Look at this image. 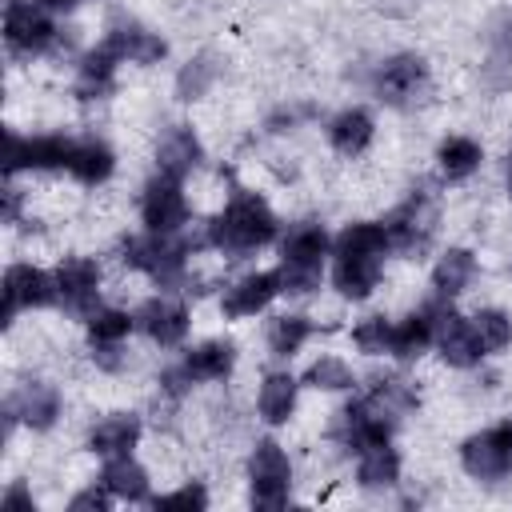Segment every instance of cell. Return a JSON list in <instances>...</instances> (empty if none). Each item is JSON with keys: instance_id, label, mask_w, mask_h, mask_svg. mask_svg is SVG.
<instances>
[{"instance_id": "6da1fadb", "label": "cell", "mask_w": 512, "mask_h": 512, "mask_svg": "<svg viewBox=\"0 0 512 512\" xmlns=\"http://www.w3.org/2000/svg\"><path fill=\"white\" fill-rule=\"evenodd\" d=\"M276 232H280L276 212H272L268 200L256 196V192H236V196L204 224L208 248L228 252V256H244V252H252V248H264V244L276 240Z\"/></svg>"}, {"instance_id": "7a4b0ae2", "label": "cell", "mask_w": 512, "mask_h": 512, "mask_svg": "<svg viewBox=\"0 0 512 512\" xmlns=\"http://www.w3.org/2000/svg\"><path fill=\"white\" fill-rule=\"evenodd\" d=\"M368 92L388 104V108H400V112H412L420 108L428 96H432V76H428V64L424 56L416 52H396L380 64H372V72L364 76Z\"/></svg>"}, {"instance_id": "3957f363", "label": "cell", "mask_w": 512, "mask_h": 512, "mask_svg": "<svg viewBox=\"0 0 512 512\" xmlns=\"http://www.w3.org/2000/svg\"><path fill=\"white\" fill-rule=\"evenodd\" d=\"M436 220H440V212H436L432 188H428V184H424L420 192L412 188V192L380 220L384 232H388V252L420 256V252L432 244V236H436Z\"/></svg>"}, {"instance_id": "277c9868", "label": "cell", "mask_w": 512, "mask_h": 512, "mask_svg": "<svg viewBox=\"0 0 512 512\" xmlns=\"http://www.w3.org/2000/svg\"><path fill=\"white\" fill-rule=\"evenodd\" d=\"M292 492V464L276 440H256L248 456V504L260 512H276L288 504Z\"/></svg>"}, {"instance_id": "5b68a950", "label": "cell", "mask_w": 512, "mask_h": 512, "mask_svg": "<svg viewBox=\"0 0 512 512\" xmlns=\"http://www.w3.org/2000/svg\"><path fill=\"white\" fill-rule=\"evenodd\" d=\"M56 24L48 16V8L40 0H8L4 8V40H8V52L20 56V60H32L40 52H52L56 44Z\"/></svg>"}, {"instance_id": "8992f818", "label": "cell", "mask_w": 512, "mask_h": 512, "mask_svg": "<svg viewBox=\"0 0 512 512\" xmlns=\"http://www.w3.org/2000/svg\"><path fill=\"white\" fill-rule=\"evenodd\" d=\"M460 464L472 480L496 484L512 472V416L500 420L496 428H484L460 444Z\"/></svg>"}, {"instance_id": "52a82bcc", "label": "cell", "mask_w": 512, "mask_h": 512, "mask_svg": "<svg viewBox=\"0 0 512 512\" xmlns=\"http://www.w3.org/2000/svg\"><path fill=\"white\" fill-rule=\"evenodd\" d=\"M56 292H60V308L76 320H88L100 308V264L88 256H64L56 264Z\"/></svg>"}, {"instance_id": "ba28073f", "label": "cell", "mask_w": 512, "mask_h": 512, "mask_svg": "<svg viewBox=\"0 0 512 512\" xmlns=\"http://www.w3.org/2000/svg\"><path fill=\"white\" fill-rule=\"evenodd\" d=\"M60 420V392L44 380H24L4 400V436L16 432V424H28L32 432H48Z\"/></svg>"}, {"instance_id": "9c48e42d", "label": "cell", "mask_w": 512, "mask_h": 512, "mask_svg": "<svg viewBox=\"0 0 512 512\" xmlns=\"http://www.w3.org/2000/svg\"><path fill=\"white\" fill-rule=\"evenodd\" d=\"M52 304H60L52 272H44L36 264H12L4 272V312H0L4 324H12L16 312H24V308H52Z\"/></svg>"}, {"instance_id": "30bf717a", "label": "cell", "mask_w": 512, "mask_h": 512, "mask_svg": "<svg viewBox=\"0 0 512 512\" xmlns=\"http://www.w3.org/2000/svg\"><path fill=\"white\" fill-rule=\"evenodd\" d=\"M140 220L148 224V232H184L188 224V196L180 188V180L156 172L144 192H140Z\"/></svg>"}, {"instance_id": "8fae6325", "label": "cell", "mask_w": 512, "mask_h": 512, "mask_svg": "<svg viewBox=\"0 0 512 512\" xmlns=\"http://www.w3.org/2000/svg\"><path fill=\"white\" fill-rule=\"evenodd\" d=\"M72 136H4V172L16 176L24 168H68L72 160Z\"/></svg>"}, {"instance_id": "7c38bea8", "label": "cell", "mask_w": 512, "mask_h": 512, "mask_svg": "<svg viewBox=\"0 0 512 512\" xmlns=\"http://www.w3.org/2000/svg\"><path fill=\"white\" fill-rule=\"evenodd\" d=\"M136 328L152 340V344H160V348H176L184 336H188V308L180 304V300H168V296H152V300H144L136 312Z\"/></svg>"}, {"instance_id": "4fadbf2b", "label": "cell", "mask_w": 512, "mask_h": 512, "mask_svg": "<svg viewBox=\"0 0 512 512\" xmlns=\"http://www.w3.org/2000/svg\"><path fill=\"white\" fill-rule=\"evenodd\" d=\"M104 44L112 52H120V60H132V64H156L168 52L160 32H148L144 24H136L128 16H112V24L104 32Z\"/></svg>"}, {"instance_id": "5bb4252c", "label": "cell", "mask_w": 512, "mask_h": 512, "mask_svg": "<svg viewBox=\"0 0 512 512\" xmlns=\"http://www.w3.org/2000/svg\"><path fill=\"white\" fill-rule=\"evenodd\" d=\"M272 296H280V276L276 272H248V276H240L236 284L224 288L220 312L228 320H244V316L264 312L272 304Z\"/></svg>"}, {"instance_id": "9a60e30c", "label": "cell", "mask_w": 512, "mask_h": 512, "mask_svg": "<svg viewBox=\"0 0 512 512\" xmlns=\"http://www.w3.org/2000/svg\"><path fill=\"white\" fill-rule=\"evenodd\" d=\"M140 432H144V424H140L136 412H108L104 420H96L88 428V452H96L104 460L128 456L140 444Z\"/></svg>"}, {"instance_id": "2e32d148", "label": "cell", "mask_w": 512, "mask_h": 512, "mask_svg": "<svg viewBox=\"0 0 512 512\" xmlns=\"http://www.w3.org/2000/svg\"><path fill=\"white\" fill-rule=\"evenodd\" d=\"M200 160H204V148L188 124H172L156 144V168L172 180H184L188 172H196Z\"/></svg>"}, {"instance_id": "e0dca14e", "label": "cell", "mask_w": 512, "mask_h": 512, "mask_svg": "<svg viewBox=\"0 0 512 512\" xmlns=\"http://www.w3.org/2000/svg\"><path fill=\"white\" fill-rule=\"evenodd\" d=\"M380 268H384V256H376V252H344V256H336L332 284L344 300H364L380 284Z\"/></svg>"}, {"instance_id": "ac0fdd59", "label": "cell", "mask_w": 512, "mask_h": 512, "mask_svg": "<svg viewBox=\"0 0 512 512\" xmlns=\"http://www.w3.org/2000/svg\"><path fill=\"white\" fill-rule=\"evenodd\" d=\"M116 64H124V60L104 40H100V48L84 52L80 64H76V96L80 100H104V96H112L116 92Z\"/></svg>"}, {"instance_id": "d6986e66", "label": "cell", "mask_w": 512, "mask_h": 512, "mask_svg": "<svg viewBox=\"0 0 512 512\" xmlns=\"http://www.w3.org/2000/svg\"><path fill=\"white\" fill-rule=\"evenodd\" d=\"M324 136H328V144L340 152V156H360L368 144H372V136H376V120H372V112L368 108H344V112H336L328 124H324Z\"/></svg>"}, {"instance_id": "ffe728a7", "label": "cell", "mask_w": 512, "mask_h": 512, "mask_svg": "<svg viewBox=\"0 0 512 512\" xmlns=\"http://www.w3.org/2000/svg\"><path fill=\"white\" fill-rule=\"evenodd\" d=\"M364 404H368L372 416H380V420H388L396 428L420 404V396H416V388L404 376H376L372 388H368V396H364Z\"/></svg>"}, {"instance_id": "44dd1931", "label": "cell", "mask_w": 512, "mask_h": 512, "mask_svg": "<svg viewBox=\"0 0 512 512\" xmlns=\"http://www.w3.org/2000/svg\"><path fill=\"white\" fill-rule=\"evenodd\" d=\"M436 348H440V360L448 368H476L484 360V344H480L472 320H464L460 312L436 332Z\"/></svg>"}, {"instance_id": "7402d4cb", "label": "cell", "mask_w": 512, "mask_h": 512, "mask_svg": "<svg viewBox=\"0 0 512 512\" xmlns=\"http://www.w3.org/2000/svg\"><path fill=\"white\" fill-rule=\"evenodd\" d=\"M296 392H300V380L292 372H268L260 380V392H256V412L264 424H288V416L296 412Z\"/></svg>"}, {"instance_id": "603a6c76", "label": "cell", "mask_w": 512, "mask_h": 512, "mask_svg": "<svg viewBox=\"0 0 512 512\" xmlns=\"http://www.w3.org/2000/svg\"><path fill=\"white\" fill-rule=\"evenodd\" d=\"M236 364V344L232 340H204L196 348L184 352V368L192 372L196 384H212V380H224Z\"/></svg>"}, {"instance_id": "cb8c5ba5", "label": "cell", "mask_w": 512, "mask_h": 512, "mask_svg": "<svg viewBox=\"0 0 512 512\" xmlns=\"http://www.w3.org/2000/svg\"><path fill=\"white\" fill-rule=\"evenodd\" d=\"M100 484H104L116 500H128V504L148 500V468H144L140 460H132V452H128V456H112V460L104 464V472H100Z\"/></svg>"}, {"instance_id": "d4e9b609", "label": "cell", "mask_w": 512, "mask_h": 512, "mask_svg": "<svg viewBox=\"0 0 512 512\" xmlns=\"http://www.w3.org/2000/svg\"><path fill=\"white\" fill-rule=\"evenodd\" d=\"M112 168H116V156H112V148H108L104 140L80 136V140L72 144L68 172H72L80 184H104V180L112 176Z\"/></svg>"}, {"instance_id": "484cf974", "label": "cell", "mask_w": 512, "mask_h": 512, "mask_svg": "<svg viewBox=\"0 0 512 512\" xmlns=\"http://www.w3.org/2000/svg\"><path fill=\"white\" fill-rule=\"evenodd\" d=\"M428 344H436V328L424 316V308H416L412 316H404L400 324H392V348H388V356H396L400 364H412V360H420L428 352Z\"/></svg>"}, {"instance_id": "4316f807", "label": "cell", "mask_w": 512, "mask_h": 512, "mask_svg": "<svg viewBox=\"0 0 512 512\" xmlns=\"http://www.w3.org/2000/svg\"><path fill=\"white\" fill-rule=\"evenodd\" d=\"M400 480V456L392 444H372L356 456V484L368 488V492H380V488H392Z\"/></svg>"}, {"instance_id": "83f0119b", "label": "cell", "mask_w": 512, "mask_h": 512, "mask_svg": "<svg viewBox=\"0 0 512 512\" xmlns=\"http://www.w3.org/2000/svg\"><path fill=\"white\" fill-rule=\"evenodd\" d=\"M220 72H224V60H220L216 52H196V56H192L188 64H180V72H176V100L192 104V100L208 96V88L220 80Z\"/></svg>"}, {"instance_id": "f1b7e54d", "label": "cell", "mask_w": 512, "mask_h": 512, "mask_svg": "<svg viewBox=\"0 0 512 512\" xmlns=\"http://www.w3.org/2000/svg\"><path fill=\"white\" fill-rule=\"evenodd\" d=\"M332 236L320 220H296L280 240V260H324Z\"/></svg>"}, {"instance_id": "f546056e", "label": "cell", "mask_w": 512, "mask_h": 512, "mask_svg": "<svg viewBox=\"0 0 512 512\" xmlns=\"http://www.w3.org/2000/svg\"><path fill=\"white\" fill-rule=\"evenodd\" d=\"M472 276H476V256L468 248H448V252H440V260L432 268V292L452 300L472 284Z\"/></svg>"}, {"instance_id": "4dcf8cb0", "label": "cell", "mask_w": 512, "mask_h": 512, "mask_svg": "<svg viewBox=\"0 0 512 512\" xmlns=\"http://www.w3.org/2000/svg\"><path fill=\"white\" fill-rule=\"evenodd\" d=\"M312 336V320L300 316V312H284V316H272L268 328H264V340H268V352L288 360L304 348V340Z\"/></svg>"}, {"instance_id": "1f68e13d", "label": "cell", "mask_w": 512, "mask_h": 512, "mask_svg": "<svg viewBox=\"0 0 512 512\" xmlns=\"http://www.w3.org/2000/svg\"><path fill=\"white\" fill-rule=\"evenodd\" d=\"M484 152L472 136H448L440 148H436V164H440V176L444 180H468L476 168H480Z\"/></svg>"}, {"instance_id": "d6a6232c", "label": "cell", "mask_w": 512, "mask_h": 512, "mask_svg": "<svg viewBox=\"0 0 512 512\" xmlns=\"http://www.w3.org/2000/svg\"><path fill=\"white\" fill-rule=\"evenodd\" d=\"M332 252L344 256V252H376L384 256L388 252V232L380 220H360V224H348L336 240H332Z\"/></svg>"}, {"instance_id": "836d02e7", "label": "cell", "mask_w": 512, "mask_h": 512, "mask_svg": "<svg viewBox=\"0 0 512 512\" xmlns=\"http://www.w3.org/2000/svg\"><path fill=\"white\" fill-rule=\"evenodd\" d=\"M276 276L284 296H312L324 284V260H280Z\"/></svg>"}, {"instance_id": "e575fe53", "label": "cell", "mask_w": 512, "mask_h": 512, "mask_svg": "<svg viewBox=\"0 0 512 512\" xmlns=\"http://www.w3.org/2000/svg\"><path fill=\"white\" fill-rule=\"evenodd\" d=\"M304 384L316 388V392H348V388L356 384V372H352L340 356H320V360L308 364Z\"/></svg>"}, {"instance_id": "d590c367", "label": "cell", "mask_w": 512, "mask_h": 512, "mask_svg": "<svg viewBox=\"0 0 512 512\" xmlns=\"http://www.w3.org/2000/svg\"><path fill=\"white\" fill-rule=\"evenodd\" d=\"M472 328H476L484 352H504L512 344V316L500 312V308H480L472 316Z\"/></svg>"}, {"instance_id": "8d00e7d4", "label": "cell", "mask_w": 512, "mask_h": 512, "mask_svg": "<svg viewBox=\"0 0 512 512\" xmlns=\"http://www.w3.org/2000/svg\"><path fill=\"white\" fill-rule=\"evenodd\" d=\"M84 324H88V344H108V340H124L136 328V316L120 308H96Z\"/></svg>"}, {"instance_id": "74e56055", "label": "cell", "mask_w": 512, "mask_h": 512, "mask_svg": "<svg viewBox=\"0 0 512 512\" xmlns=\"http://www.w3.org/2000/svg\"><path fill=\"white\" fill-rule=\"evenodd\" d=\"M352 344L364 352V356H384L392 348V320L384 316H364L356 328H352Z\"/></svg>"}, {"instance_id": "f35d334b", "label": "cell", "mask_w": 512, "mask_h": 512, "mask_svg": "<svg viewBox=\"0 0 512 512\" xmlns=\"http://www.w3.org/2000/svg\"><path fill=\"white\" fill-rule=\"evenodd\" d=\"M480 88L484 92H508L512 88V48H488L480 64Z\"/></svg>"}, {"instance_id": "ab89813d", "label": "cell", "mask_w": 512, "mask_h": 512, "mask_svg": "<svg viewBox=\"0 0 512 512\" xmlns=\"http://www.w3.org/2000/svg\"><path fill=\"white\" fill-rule=\"evenodd\" d=\"M152 508H156V512H204V508H208V492H204L200 480H188V484H180L176 492L156 496Z\"/></svg>"}, {"instance_id": "60d3db41", "label": "cell", "mask_w": 512, "mask_h": 512, "mask_svg": "<svg viewBox=\"0 0 512 512\" xmlns=\"http://www.w3.org/2000/svg\"><path fill=\"white\" fill-rule=\"evenodd\" d=\"M156 384H160V396L164 400H184L192 388H196V380H192V372L184 368V360L180 364H168V368H160V376H156Z\"/></svg>"}, {"instance_id": "b9f144b4", "label": "cell", "mask_w": 512, "mask_h": 512, "mask_svg": "<svg viewBox=\"0 0 512 512\" xmlns=\"http://www.w3.org/2000/svg\"><path fill=\"white\" fill-rule=\"evenodd\" d=\"M316 112H320L316 104H276V108L268 112L264 128H268V132H292L300 120H308V116H316Z\"/></svg>"}, {"instance_id": "7bdbcfd3", "label": "cell", "mask_w": 512, "mask_h": 512, "mask_svg": "<svg viewBox=\"0 0 512 512\" xmlns=\"http://www.w3.org/2000/svg\"><path fill=\"white\" fill-rule=\"evenodd\" d=\"M92 364H96L100 372H108V376H116V372H124V368H128V348H124V340H108V344H92Z\"/></svg>"}, {"instance_id": "ee69618b", "label": "cell", "mask_w": 512, "mask_h": 512, "mask_svg": "<svg viewBox=\"0 0 512 512\" xmlns=\"http://www.w3.org/2000/svg\"><path fill=\"white\" fill-rule=\"evenodd\" d=\"M112 492L104 484H92V488H80L72 500H68V512H108L112 508Z\"/></svg>"}, {"instance_id": "f6af8a7d", "label": "cell", "mask_w": 512, "mask_h": 512, "mask_svg": "<svg viewBox=\"0 0 512 512\" xmlns=\"http://www.w3.org/2000/svg\"><path fill=\"white\" fill-rule=\"evenodd\" d=\"M488 48H512V8H500L484 28Z\"/></svg>"}, {"instance_id": "bcb514c9", "label": "cell", "mask_w": 512, "mask_h": 512, "mask_svg": "<svg viewBox=\"0 0 512 512\" xmlns=\"http://www.w3.org/2000/svg\"><path fill=\"white\" fill-rule=\"evenodd\" d=\"M376 12H384V16H392V20H408V16H416V8H420V0H368Z\"/></svg>"}, {"instance_id": "7dc6e473", "label": "cell", "mask_w": 512, "mask_h": 512, "mask_svg": "<svg viewBox=\"0 0 512 512\" xmlns=\"http://www.w3.org/2000/svg\"><path fill=\"white\" fill-rule=\"evenodd\" d=\"M4 508H12V512H16V508H20V512H32V492H28L24 484H12L8 496H4Z\"/></svg>"}, {"instance_id": "c3c4849f", "label": "cell", "mask_w": 512, "mask_h": 512, "mask_svg": "<svg viewBox=\"0 0 512 512\" xmlns=\"http://www.w3.org/2000/svg\"><path fill=\"white\" fill-rule=\"evenodd\" d=\"M20 204H24V196H20V188H4V224H16L20 220Z\"/></svg>"}, {"instance_id": "681fc988", "label": "cell", "mask_w": 512, "mask_h": 512, "mask_svg": "<svg viewBox=\"0 0 512 512\" xmlns=\"http://www.w3.org/2000/svg\"><path fill=\"white\" fill-rule=\"evenodd\" d=\"M40 4H44L48 12H72V8L80 4V0H40Z\"/></svg>"}, {"instance_id": "f907efd6", "label": "cell", "mask_w": 512, "mask_h": 512, "mask_svg": "<svg viewBox=\"0 0 512 512\" xmlns=\"http://www.w3.org/2000/svg\"><path fill=\"white\" fill-rule=\"evenodd\" d=\"M508 192H512V156H508Z\"/></svg>"}]
</instances>
